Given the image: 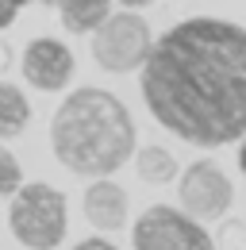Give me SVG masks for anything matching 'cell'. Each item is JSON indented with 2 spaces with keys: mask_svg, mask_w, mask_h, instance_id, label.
<instances>
[{
  "mask_svg": "<svg viewBox=\"0 0 246 250\" xmlns=\"http://www.w3.org/2000/svg\"><path fill=\"white\" fill-rule=\"evenodd\" d=\"M58 16L69 35H89L112 16V0H58Z\"/></svg>",
  "mask_w": 246,
  "mask_h": 250,
  "instance_id": "cell-9",
  "label": "cell"
},
{
  "mask_svg": "<svg viewBox=\"0 0 246 250\" xmlns=\"http://www.w3.org/2000/svg\"><path fill=\"white\" fill-rule=\"evenodd\" d=\"M31 124V100L12 81H0V139H20Z\"/></svg>",
  "mask_w": 246,
  "mask_h": 250,
  "instance_id": "cell-10",
  "label": "cell"
},
{
  "mask_svg": "<svg viewBox=\"0 0 246 250\" xmlns=\"http://www.w3.org/2000/svg\"><path fill=\"white\" fill-rule=\"evenodd\" d=\"M131 247L135 250H215V243L200 227V219H192L184 208L154 204L131 227Z\"/></svg>",
  "mask_w": 246,
  "mask_h": 250,
  "instance_id": "cell-5",
  "label": "cell"
},
{
  "mask_svg": "<svg viewBox=\"0 0 246 250\" xmlns=\"http://www.w3.org/2000/svg\"><path fill=\"white\" fill-rule=\"evenodd\" d=\"M65 223H69V204L65 192L46 181H31L12 192V208H8V227L16 235V243L27 250H54L65 239Z\"/></svg>",
  "mask_w": 246,
  "mask_h": 250,
  "instance_id": "cell-3",
  "label": "cell"
},
{
  "mask_svg": "<svg viewBox=\"0 0 246 250\" xmlns=\"http://www.w3.org/2000/svg\"><path fill=\"white\" fill-rule=\"evenodd\" d=\"M20 65H23V81L39 93H62L73 81V69H77L73 50L62 39H50V35L31 39L23 46V62Z\"/></svg>",
  "mask_w": 246,
  "mask_h": 250,
  "instance_id": "cell-7",
  "label": "cell"
},
{
  "mask_svg": "<svg viewBox=\"0 0 246 250\" xmlns=\"http://www.w3.org/2000/svg\"><path fill=\"white\" fill-rule=\"evenodd\" d=\"M139 69L146 112L181 143L215 150L246 135V27L215 16L181 20L150 42Z\"/></svg>",
  "mask_w": 246,
  "mask_h": 250,
  "instance_id": "cell-1",
  "label": "cell"
},
{
  "mask_svg": "<svg viewBox=\"0 0 246 250\" xmlns=\"http://www.w3.org/2000/svg\"><path fill=\"white\" fill-rule=\"evenodd\" d=\"M177 196L192 219H223L235 200V185L212 158H200V162L184 166L181 181H177Z\"/></svg>",
  "mask_w": 246,
  "mask_h": 250,
  "instance_id": "cell-6",
  "label": "cell"
},
{
  "mask_svg": "<svg viewBox=\"0 0 246 250\" xmlns=\"http://www.w3.org/2000/svg\"><path fill=\"white\" fill-rule=\"evenodd\" d=\"M135 120L108 89H73L50 120L54 158L77 177H112L135 154Z\"/></svg>",
  "mask_w": 246,
  "mask_h": 250,
  "instance_id": "cell-2",
  "label": "cell"
},
{
  "mask_svg": "<svg viewBox=\"0 0 246 250\" xmlns=\"http://www.w3.org/2000/svg\"><path fill=\"white\" fill-rule=\"evenodd\" d=\"M123 8H146V4H154V0H120Z\"/></svg>",
  "mask_w": 246,
  "mask_h": 250,
  "instance_id": "cell-18",
  "label": "cell"
},
{
  "mask_svg": "<svg viewBox=\"0 0 246 250\" xmlns=\"http://www.w3.org/2000/svg\"><path fill=\"white\" fill-rule=\"evenodd\" d=\"M27 4H31V0H0V31H4V27H12V23H16V16H20Z\"/></svg>",
  "mask_w": 246,
  "mask_h": 250,
  "instance_id": "cell-14",
  "label": "cell"
},
{
  "mask_svg": "<svg viewBox=\"0 0 246 250\" xmlns=\"http://www.w3.org/2000/svg\"><path fill=\"white\" fill-rule=\"evenodd\" d=\"M135 158V173L143 177V181H150V185H169L177 173H181V166H177V158L169 154L165 146H143Z\"/></svg>",
  "mask_w": 246,
  "mask_h": 250,
  "instance_id": "cell-11",
  "label": "cell"
},
{
  "mask_svg": "<svg viewBox=\"0 0 246 250\" xmlns=\"http://www.w3.org/2000/svg\"><path fill=\"white\" fill-rule=\"evenodd\" d=\"M212 243L215 250H246V223L243 219H223Z\"/></svg>",
  "mask_w": 246,
  "mask_h": 250,
  "instance_id": "cell-13",
  "label": "cell"
},
{
  "mask_svg": "<svg viewBox=\"0 0 246 250\" xmlns=\"http://www.w3.org/2000/svg\"><path fill=\"white\" fill-rule=\"evenodd\" d=\"M150 23L131 8L108 16L96 31H92V58L104 73H135L150 54Z\"/></svg>",
  "mask_w": 246,
  "mask_h": 250,
  "instance_id": "cell-4",
  "label": "cell"
},
{
  "mask_svg": "<svg viewBox=\"0 0 246 250\" xmlns=\"http://www.w3.org/2000/svg\"><path fill=\"white\" fill-rule=\"evenodd\" d=\"M73 250H120L116 247V243H108V239H100V235H96V239H81V243H77V247Z\"/></svg>",
  "mask_w": 246,
  "mask_h": 250,
  "instance_id": "cell-15",
  "label": "cell"
},
{
  "mask_svg": "<svg viewBox=\"0 0 246 250\" xmlns=\"http://www.w3.org/2000/svg\"><path fill=\"white\" fill-rule=\"evenodd\" d=\"M20 185H23V166H20V158L12 154L8 146H0V196H12Z\"/></svg>",
  "mask_w": 246,
  "mask_h": 250,
  "instance_id": "cell-12",
  "label": "cell"
},
{
  "mask_svg": "<svg viewBox=\"0 0 246 250\" xmlns=\"http://www.w3.org/2000/svg\"><path fill=\"white\" fill-rule=\"evenodd\" d=\"M12 65V50H8V42H0V73Z\"/></svg>",
  "mask_w": 246,
  "mask_h": 250,
  "instance_id": "cell-16",
  "label": "cell"
},
{
  "mask_svg": "<svg viewBox=\"0 0 246 250\" xmlns=\"http://www.w3.org/2000/svg\"><path fill=\"white\" fill-rule=\"evenodd\" d=\"M239 169H243V177H246V135L239 139Z\"/></svg>",
  "mask_w": 246,
  "mask_h": 250,
  "instance_id": "cell-17",
  "label": "cell"
},
{
  "mask_svg": "<svg viewBox=\"0 0 246 250\" xmlns=\"http://www.w3.org/2000/svg\"><path fill=\"white\" fill-rule=\"evenodd\" d=\"M85 219L96 231H120L127 223V192L112 177H92L85 188Z\"/></svg>",
  "mask_w": 246,
  "mask_h": 250,
  "instance_id": "cell-8",
  "label": "cell"
}]
</instances>
